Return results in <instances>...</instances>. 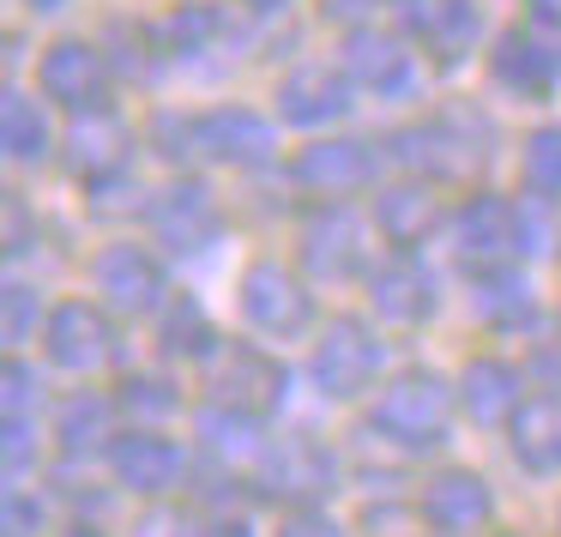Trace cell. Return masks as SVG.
<instances>
[{
    "label": "cell",
    "instance_id": "cb8c5ba5",
    "mask_svg": "<svg viewBox=\"0 0 561 537\" xmlns=\"http://www.w3.org/2000/svg\"><path fill=\"white\" fill-rule=\"evenodd\" d=\"M363 290H368L375 320H387V327H428V320L440 315V278L416 254L380 260V266L368 272Z\"/></svg>",
    "mask_w": 561,
    "mask_h": 537
},
{
    "label": "cell",
    "instance_id": "836d02e7",
    "mask_svg": "<svg viewBox=\"0 0 561 537\" xmlns=\"http://www.w3.org/2000/svg\"><path fill=\"white\" fill-rule=\"evenodd\" d=\"M519 187L525 199H561V122H537L519 139Z\"/></svg>",
    "mask_w": 561,
    "mask_h": 537
},
{
    "label": "cell",
    "instance_id": "9a60e30c",
    "mask_svg": "<svg viewBox=\"0 0 561 537\" xmlns=\"http://www.w3.org/2000/svg\"><path fill=\"white\" fill-rule=\"evenodd\" d=\"M344 73H351L356 91H375L387 103H404L416 85H423V61H416V43L404 31L387 25H356L344 31Z\"/></svg>",
    "mask_w": 561,
    "mask_h": 537
},
{
    "label": "cell",
    "instance_id": "3957f363",
    "mask_svg": "<svg viewBox=\"0 0 561 537\" xmlns=\"http://www.w3.org/2000/svg\"><path fill=\"white\" fill-rule=\"evenodd\" d=\"M308 380L332 404L375 399L380 380H387V344H380V332L363 315H327L314 344H308Z\"/></svg>",
    "mask_w": 561,
    "mask_h": 537
},
{
    "label": "cell",
    "instance_id": "681fc988",
    "mask_svg": "<svg viewBox=\"0 0 561 537\" xmlns=\"http://www.w3.org/2000/svg\"><path fill=\"white\" fill-rule=\"evenodd\" d=\"M483 537H525V532H483Z\"/></svg>",
    "mask_w": 561,
    "mask_h": 537
},
{
    "label": "cell",
    "instance_id": "ac0fdd59",
    "mask_svg": "<svg viewBox=\"0 0 561 537\" xmlns=\"http://www.w3.org/2000/svg\"><path fill=\"white\" fill-rule=\"evenodd\" d=\"M399 25L435 67H459L483 43V0H392Z\"/></svg>",
    "mask_w": 561,
    "mask_h": 537
},
{
    "label": "cell",
    "instance_id": "4316f807",
    "mask_svg": "<svg viewBox=\"0 0 561 537\" xmlns=\"http://www.w3.org/2000/svg\"><path fill=\"white\" fill-rule=\"evenodd\" d=\"M501 435H507V453L519 471L561 477V387H531Z\"/></svg>",
    "mask_w": 561,
    "mask_h": 537
},
{
    "label": "cell",
    "instance_id": "6da1fadb",
    "mask_svg": "<svg viewBox=\"0 0 561 537\" xmlns=\"http://www.w3.org/2000/svg\"><path fill=\"white\" fill-rule=\"evenodd\" d=\"M453 416H459V387L440 368H423V363L387 375L380 392L368 399V429L392 453H404V459H423V453L447 447Z\"/></svg>",
    "mask_w": 561,
    "mask_h": 537
},
{
    "label": "cell",
    "instance_id": "4fadbf2b",
    "mask_svg": "<svg viewBox=\"0 0 561 537\" xmlns=\"http://www.w3.org/2000/svg\"><path fill=\"white\" fill-rule=\"evenodd\" d=\"M37 91L67 115H91V110H110V91H115V67L103 55V43L91 37H55L49 49L37 55Z\"/></svg>",
    "mask_w": 561,
    "mask_h": 537
},
{
    "label": "cell",
    "instance_id": "44dd1931",
    "mask_svg": "<svg viewBox=\"0 0 561 537\" xmlns=\"http://www.w3.org/2000/svg\"><path fill=\"white\" fill-rule=\"evenodd\" d=\"M447 224H453L447 199H440V187L423 182V175H399V182L375 187V230L392 254H416V248H423L428 236H440Z\"/></svg>",
    "mask_w": 561,
    "mask_h": 537
},
{
    "label": "cell",
    "instance_id": "484cf974",
    "mask_svg": "<svg viewBox=\"0 0 561 537\" xmlns=\"http://www.w3.org/2000/svg\"><path fill=\"white\" fill-rule=\"evenodd\" d=\"M471 315L495 339H537L543 332V296L519 266L489 272V278H471Z\"/></svg>",
    "mask_w": 561,
    "mask_h": 537
},
{
    "label": "cell",
    "instance_id": "52a82bcc",
    "mask_svg": "<svg viewBox=\"0 0 561 537\" xmlns=\"http://www.w3.org/2000/svg\"><path fill=\"white\" fill-rule=\"evenodd\" d=\"M375 224H363L351 206H314L296 224V260L314 284H368L375 260Z\"/></svg>",
    "mask_w": 561,
    "mask_h": 537
},
{
    "label": "cell",
    "instance_id": "f6af8a7d",
    "mask_svg": "<svg viewBox=\"0 0 561 537\" xmlns=\"http://www.w3.org/2000/svg\"><path fill=\"white\" fill-rule=\"evenodd\" d=\"M236 7H248L254 19H278V13H290L296 0H236Z\"/></svg>",
    "mask_w": 561,
    "mask_h": 537
},
{
    "label": "cell",
    "instance_id": "277c9868",
    "mask_svg": "<svg viewBox=\"0 0 561 537\" xmlns=\"http://www.w3.org/2000/svg\"><path fill=\"white\" fill-rule=\"evenodd\" d=\"M236 308H242V327L266 344H296L320 332V308H314V284L296 266L272 254H254L236 278Z\"/></svg>",
    "mask_w": 561,
    "mask_h": 537
},
{
    "label": "cell",
    "instance_id": "e575fe53",
    "mask_svg": "<svg viewBox=\"0 0 561 537\" xmlns=\"http://www.w3.org/2000/svg\"><path fill=\"white\" fill-rule=\"evenodd\" d=\"M146 146L163 163H194L206 158V139H199V115L194 110H151L146 122Z\"/></svg>",
    "mask_w": 561,
    "mask_h": 537
},
{
    "label": "cell",
    "instance_id": "b9f144b4",
    "mask_svg": "<svg viewBox=\"0 0 561 537\" xmlns=\"http://www.w3.org/2000/svg\"><path fill=\"white\" fill-rule=\"evenodd\" d=\"M31 242H37V230H31V206H25V194H13L7 199V254L25 260Z\"/></svg>",
    "mask_w": 561,
    "mask_h": 537
},
{
    "label": "cell",
    "instance_id": "f907efd6",
    "mask_svg": "<svg viewBox=\"0 0 561 537\" xmlns=\"http://www.w3.org/2000/svg\"><path fill=\"white\" fill-rule=\"evenodd\" d=\"M556 532H561V501H556Z\"/></svg>",
    "mask_w": 561,
    "mask_h": 537
},
{
    "label": "cell",
    "instance_id": "d6986e66",
    "mask_svg": "<svg viewBox=\"0 0 561 537\" xmlns=\"http://www.w3.org/2000/svg\"><path fill=\"white\" fill-rule=\"evenodd\" d=\"M61 158L73 170V182H85L98 194V187H115L134 175V134H127V122L115 110L73 115V127L61 134Z\"/></svg>",
    "mask_w": 561,
    "mask_h": 537
},
{
    "label": "cell",
    "instance_id": "ba28073f",
    "mask_svg": "<svg viewBox=\"0 0 561 537\" xmlns=\"http://www.w3.org/2000/svg\"><path fill=\"white\" fill-rule=\"evenodd\" d=\"M43 356H49V368H61V375H103L110 363H122V327H115V315L98 302V296H61V302L49 308V327H43Z\"/></svg>",
    "mask_w": 561,
    "mask_h": 537
},
{
    "label": "cell",
    "instance_id": "ffe728a7",
    "mask_svg": "<svg viewBox=\"0 0 561 537\" xmlns=\"http://www.w3.org/2000/svg\"><path fill=\"white\" fill-rule=\"evenodd\" d=\"M194 453L218 477H260V465H266V453H272V435H266L260 416L206 399L194 411Z\"/></svg>",
    "mask_w": 561,
    "mask_h": 537
},
{
    "label": "cell",
    "instance_id": "ee69618b",
    "mask_svg": "<svg viewBox=\"0 0 561 537\" xmlns=\"http://www.w3.org/2000/svg\"><path fill=\"white\" fill-rule=\"evenodd\" d=\"M199 537H260V525H254V513H211Z\"/></svg>",
    "mask_w": 561,
    "mask_h": 537
},
{
    "label": "cell",
    "instance_id": "ab89813d",
    "mask_svg": "<svg viewBox=\"0 0 561 537\" xmlns=\"http://www.w3.org/2000/svg\"><path fill=\"white\" fill-rule=\"evenodd\" d=\"M43 525H49V501L19 483L7 489V537H43Z\"/></svg>",
    "mask_w": 561,
    "mask_h": 537
},
{
    "label": "cell",
    "instance_id": "83f0119b",
    "mask_svg": "<svg viewBox=\"0 0 561 537\" xmlns=\"http://www.w3.org/2000/svg\"><path fill=\"white\" fill-rule=\"evenodd\" d=\"M489 79H495L507 98H525V103H543L549 91L561 85V73L543 55V43H537L531 19H519V25H507L495 37V49H489Z\"/></svg>",
    "mask_w": 561,
    "mask_h": 537
},
{
    "label": "cell",
    "instance_id": "d590c367",
    "mask_svg": "<svg viewBox=\"0 0 561 537\" xmlns=\"http://www.w3.org/2000/svg\"><path fill=\"white\" fill-rule=\"evenodd\" d=\"M0 465H7V477H31L43 465V435H49V423L43 416H31V411H0Z\"/></svg>",
    "mask_w": 561,
    "mask_h": 537
},
{
    "label": "cell",
    "instance_id": "f35d334b",
    "mask_svg": "<svg viewBox=\"0 0 561 537\" xmlns=\"http://www.w3.org/2000/svg\"><path fill=\"white\" fill-rule=\"evenodd\" d=\"M206 532V519H194V513H182L175 501H146L134 519V532L127 537H199Z\"/></svg>",
    "mask_w": 561,
    "mask_h": 537
},
{
    "label": "cell",
    "instance_id": "1f68e13d",
    "mask_svg": "<svg viewBox=\"0 0 561 537\" xmlns=\"http://www.w3.org/2000/svg\"><path fill=\"white\" fill-rule=\"evenodd\" d=\"M158 25V43H163V61H199V55H211L224 43V7H211V0H175V7H163V19H151Z\"/></svg>",
    "mask_w": 561,
    "mask_h": 537
},
{
    "label": "cell",
    "instance_id": "30bf717a",
    "mask_svg": "<svg viewBox=\"0 0 561 537\" xmlns=\"http://www.w3.org/2000/svg\"><path fill=\"white\" fill-rule=\"evenodd\" d=\"M91 290H98V302L110 308V315H122V320H158V308L175 296L163 254L146 248V242L98 248V260H91Z\"/></svg>",
    "mask_w": 561,
    "mask_h": 537
},
{
    "label": "cell",
    "instance_id": "74e56055",
    "mask_svg": "<svg viewBox=\"0 0 561 537\" xmlns=\"http://www.w3.org/2000/svg\"><path fill=\"white\" fill-rule=\"evenodd\" d=\"M0 411H31V416H43V375H37V363H25V356H7V368H0Z\"/></svg>",
    "mask_w": 561,
    "mask_h": 537
},
{
    "label": "cell",
    "instance_id": "7dc6e473",
    "mask_svg": "<svg viewBox=\"0 0 561 537\" xmlns=\"http://www.w3.org/2000/svg\"><path fill=\"white\" fill-rule=\"evenodd\" d=\"M61 537H110V532H103V525H91V519H79V525H67Z\"/></svg>",
    "mask_w": 561,
    "mask_h": 537
},
{
    "label": "cell",
    "instance_id": "f1b7e54d",
    "mask_svg": "<svg viewBox=\"0 0 561 537\" xmlns=\"http://www.w3.org/2000/svg\"><path fill=\"white\" fill-rule=\"evenodd\" d=\"M151 339H158L163 363H199V368H206L211 356H218L224 332H218L211 308L199 302L194 290H175L170 302L158 308V320H151Z\"/></svg>",
    "mask_w": 561,
    "mask_h": 537
},
{
    "label": "cell",
    "instance_id": "60d3db41",
    "mask_svg": "<svg viewBox=\"0 0 561 537\" xmlns=\"http://www.w3.org/2000/svg\"><path fill=\"white\" fill-rule=\"evenodd\" d=\"M272 537H351V525L332 519L327 507H284V519L272 525Z\"/></svg>",
    "mask_w": 561,
    "mask_h": 537
},
{
    "label": "cell",
    "instance_id": "c3c4849f",
    "mask_svg": "<svg viewBox=\"0 0 561 537\" xmlns=\"http://www.w3.org/2000/svg\"><path fill=\"white\" fill-rule=\"evenodd\" d=\"M67 0H25V13H61Z\"/></svg>",
    "mask_w": 561,
    "mask_h": 537
},
{
    "label": "cell",
    "instance_id": "8fae6325",
    "mask_svg": "<svg viewBox=\"0 0 561 537\" xmlns=\"http://www.w3.org/2000/svg\"><path fill=\"white\" fill-rule=\"evenodd\" d=\"M146 224H151V242L170 260H199L224 242V206L206 182H194V175L158 187L151 206H146Z\"/></svg>",
    "mask_w": 561,
    "mask_h": 537
},
{
    "label": "cell",
    "instance_id": "7c38bea8",
    "mask_svg": "<svg viewBox=\"0 0 561 537\" xmlns=\"http://www.w3.org/2000/svg\"><path fill=\"white\" fill-rule=\"evenodd\" d=\"M290 182L302 187V194H314L320 206H344V199H356V194H375L380 151L368 146V139H351V134L308 139L290 158Z\"/></svg>",
    "mask_w": 561,
    "mask_h": 537
},
{
    "label": "cell",
    "instance_id": "f546056e",
    "mask_svg": "<svg viewBox=\"0 0 561 537\" xmlns=\"http://www.w3.org/2000/svg\"><path fill=\"white\" fill-rule=\"evenodd\" d=\"M55 103L43 98V91H7V103H0V146H7V158L13 163H43L61 151V134H55Z\"/></svg>",
    "mask_w": 561,
    "mask_h": 537
},
{
    "label": "cell",
    "instance_id": "5b68a950",
    "mask_svg": "<svg viewBox=\"0 0 561 537\" xmlns=\"http://www.w3.org/2000/svg\"><path fill=\"white\" fill-rule=\"evenodd\" d=\"M392 146H404V151H392V158L411 163V175H423V182H459V175H471L489 163L495 127H489L483 110L453 103V110H435L416 127H399Z\"/></svg>",
    "mask_w": 561,
    "mask_h": 537
},
{
    "label": "cell",
    "instance_id": "8992f818",
    "mask_svg": "<svg viewBox=\"0 0 561 537\" xmlns=\"http://www.w3.org/2000/svg\"><path fill=\"white\" fill-rule=\"evenodd\" d=\"M206 399L211 404H230V411H248L260 423L290 404V368L272 344H254V339H224L218 356L206 363Z\"/></svg>",
    "mask_w": 561,
    "mask_h": 537
},
{
    "label": "cell",
    "instance_id": "603a6c76",
    "mask_svg": "<svg viewBox=\"0 0 561 537\" xmlns=\"http://www.w3.org/2000/svg\"><path fill=\"white\" fill-rule=\"evenodd\" d=\"M199 139H206L211 163L260 170L278 158V115L254 110V103H218V110H199Z\"/></svg>",
    "mask_w": 561,
    "mask_h": 537
},
{
    "label": "cell",
    "instance_id": "8d00e7d4",
    "mask_svg": "<svg viewBox=\"0 0 561 537\" xmlns=\"http://www.w3.org/2000/svg\"><path fill=\"white\" fill-rule=\"evenodd\" d=\"M49 308H55V302H43L37 284H25V278L7 284V320H0V327H7V344L19 351V344L43 339V327H49Z\"/></svg>",
    "mask_w": 561,
    "mask_h": 537
},
{
    "label": "cell",
    "instance_id": "7402d4cb",
    "mask_svg": "<svg viewBox=\"0 0 561 537\" xmlns=\"http://www.w3.org/2000/svg\"><path fill=\"white\" fill-rule=\"evenodd\" d=\"M115 435H122V404H115V392L79 387L49 411V441H55V453H61V465L110 459Z\"/></svg>",
    "mask_w": 561,
    "mask_h": 537
},
{
    "label": "cell",
    "instance_id": "bcb514c9",
    "mask_svg": "<svg viewBox=\"0 0 561 537\" xmlns=\"http://www.w3.org/2000/svg\"><path fill=\"white\" fill-rule=\"evenodd\" d=\"M531 7V19H561V0H525Z\"/></svg>",
    "mask_w": 561,
    "mask_h": 537
},
{
    "label": "cell",
    "instance_id": "d4e9b609",
    "mask_svg": "<svg viewBox=\"0 0 561 537\" xmlns=\"http://www.w3.org/2000/svg\"><path fill=\"white\" fill-rule=\"evenodd\" d=\"M459 416H471L477 429H507L513 423V411L525 404V375H519V363L513 356H501V351H477V356H465V368H459Z\"/></svg>",
    "mask_w": 561,
    "mask_h": 537
},
{
    "label": "cell",
    "instance_id": "e0dca14e",
    "mask_svg": "<svg viewBox=\"0 0 561 537\" xmlns=\"http://www.w3.org/2000/svg\"><path fill=\"white\" fill-rule=\"evenodd\" d=\"M351 110H356V85L344 73V61H296L272 91V115L284 127H302V134L339 127Z\"/></svg>",
    "mask_w": 561,
    "mask_h": 537
},
{
    "label": "cell",
    "instance_id": "4dcf8cb0",
    "mask_svg": "<svg viewBox=\"0 0 561 537\" xmlns=\"http://www.w3.org/2000/svg\"><path fill=\"white\" fill-rule=\"evenodd\" d=\"M115 404H122L127 429H170L187 411V392L170 368H127L115 380Z\"/></svg>",
    "mask_w": 561,
    "mask_h": 537
},
{
    "label": "cell",
    "instance_id": "7bdbcfd3",
    "mask_svg": "<svg viewBox=\"0 0 561 537\" xmlns=\"http://www.w3.org/2000/svg\"><path fill=\"white\" fill-rule=\"evenodd\" d=\"M314 7H320V19H332V25L356 31V25H368V19L387 7V0H314Z\"/></svg>",
    "mask_w": 561,
    "mask_h": 537
},
{
    "label": "cell",
    "instance_id": "9c48e42d",
    "mask_svg": "<svg viewBox=\"0 0 561 537\" xmlns=\"http://www.w3.org/2000/svg\"><path fill=\"white\" fill-rule=\"evenodd\" d=\"M103 471H110V483L134 501H175L187 483V471H194V453H187V441H175L170 429H122L110 459H103Z\"/></svg>",
    "mask_w": 561,
    "mask_h": 537
},
{
    "label": "cell",
    "instance_id": "2e32d148",
    "mask_svg": "<svg viewBox=\"0 0 561 537\" xmlns=\"http://www.w3.org/2000/svg\"><path fill=\"white\" fill-rule=\"evenodd\" d=\"M339 477H344L339 471V453H332L327 441H314V435H278L254 483L266 489L272 501H284V507H327V495L339 489Z\"/></svg>",
    "mask_w": 561,
    "mask_h": 537
},
{
    "label": "cell",
    "instance_id": "d6a6232c",
    "mask_svg": "<svg viewBox=\"0 0 561 537\" xmlns=\"http://www.w3.org/2000/svg\"><path fill=\"white\" fill-rule=\"evenodd\" d=\"M103 55H110L115 79H151L163 61V43H158V25L151 19H110L103 31Z\"/></svg>",
    "mask_w": 561,
    "mask_h": 537
},
{
    "label": "cell",
    "instance_id": "7a4b0ae2",
    "mask_svg": "<svg viewBox=\"0 0 561 537\" xmlns=\"http://www.w3.org/2000/svg\"><path fill=\"white\" fill-rule=\"evenodd\" d=\"M537 199H507V194H471L453 212V260L465 278H489V272H513L519 260L543 254V230H537Z\"/></svg>",
    "mask_w": 561,
    "mask_h": 537
},
{
    "label": "cell",
    "instance_id": "5bb4252c",
    "mask_svg": "<svg viewBox=\"0 0 561 537\" xmlns=\"http://www.w3.org/2000/svg\"><path fill=\"white\" fill-rule=\"evenodd\" d=\"M416 519L435 537H483L495 525V489L471 465H435L416 489Z\"/></svg>",
    "mask_w": 561,
    "mask_h": 537
}]
</instances>
